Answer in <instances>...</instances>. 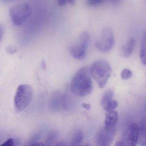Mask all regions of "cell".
<instances>
[{
    "instance_id": "9c48e42d",
    "label": "cell",
    "mask_w": 146,
    "mask_h": 146,
    "mask_svg": "<svg viewBox=\"0 0 146 146\" xmlns=\"http://www.w3.org/2000/svg\"><path fill=\"white\" fill-rule=\"evenodd\" d=\"M66 94L57 90L52 93L48 101V108L53 111H58L64 109Z\"/></svg>"
},
{
    "instance_id": "f546056e",
    "label": "cell",
    "mask_w": 146,
    "mask_h": 146,
    "mask_svg": "<svg viewBox=\"0 0 146 146\" xmlns=\"http://www.w3.org/2000/svg\"><path fill=\"white\" fill-rule=\"evenodd\" d=\"M144 146H146V144H145V145H144Z\"/></svg>"
},
{
    "instance_id": "ffe728a7",
    "label": "cell",
    "mask_w": 146,
    "mask_h": 146,
    "mask_svg": "<svg viewBox=\"0 0 146 146\" xmlns=\"http://www.w3.org/2000/svg\"><path fill=\"white\" fill-rule=\"evenodd\" d=\"M105 0H87V3L90 7H97L103 4Z\"/></svg>"
},
{
    "instance_id": "8fae6325",
    "label": "cell",
    "mask_w": 146,
    "mask_h": 146,
    "mask_svg": "<svg viewBox=\"0 0 146 146\" xmlns=\"http://www.w3.org/2000/svg\"><path fill=\"white\" fill-rule=\"evenodd\" d=\"M118 120V114L116 111H109L106 113L105 125L107 127H115Z\"/></svg>"
},
{
    "instance_id": "d6986e66",
    "label": "cell",
    "mask_w": 146,
    "mask_h": 146,
    "mask_svg": "<svg viewBox=\"0 0 146 146\" xmlns=\"http://www.w3.org/2000/svg\"><path fill=\"white\" fill-rule=\"evenodd\" d=\"M120 76L123 80H127L132 77V73L129 69H124L121 72Z\"/></svg>"
},
{
    "instance_id": "5bb4252c",
    "label": "cell",
    "mask_w": 146,
    "mask_h": 146,
    "mask_svg": "<svg viewBox=\"0 0 146 146\" xmlns=\"http://www.w3.org/2000/svg\"><path fill=\"white\" fill-rule=\"evenodd\" d=\"M83 139V134L81 130H78L73 134L72 137L70 145L76 146L81 145Z\"/></svg>"
},
{
    "instance_id": "ba28073f",
    "label": "cell",
    "mask_w": 146,
    "mask_h": 146,
    "mask_svg": "<svg viewBox=\"0 0 146 146\" xmlns=\"http://www.w3.org/2000/svg\"><path fill=\"white\" fill-rule=\"evenodd\" d=\"M139 133V125L135 123L131 124L125 132L122 141L125 146H136L138 143Z\"/></svg>"
},
{
    "instance_id": "5b68a950",
    "label": "cell",
    "mask_w": 146,
    "mask_h": 146,
    "mask_svg": "<svg viewBox=\"0 0 146 146\" xmlns=\"http://www.w3.org/2000/svg\"><path fill=\"white\" fill-rule=\"evenodd\" d=\"M31 13V8L29 4L22 3L12 7L9 10L12 23L15 26L22 25Z\"/></svg>"
},
{
    "instance_id": "f1b7e54d",
    "label": "cell",
    "mask_w": 146,
    "mask_h": 146,
    "mask_svg": "<svg viewBox=\"0 0 146 146\" xmlns=\"http://www.w3.org/2000/svg\"><path fill=\"white\" fill-rule=\"evenodd\" d=\"M110 1L111 2H112V3H117L118 2L120 1V0H110Z\"/></svg>"
},
{
    "instance_id": "484cf974",
    "label": "cell",
    "mask_w": 146,
    "mask_h": 146,
    "mask_svg": "<svg viewBox=\"0 0 146 146\" xmlns=\"http://www.w3.org/2000/svg\"><path fill=\"white\" fill-rule=\"evenodd\" d=\"M67 2H69L72 5H74L75 4L76 0H67Z\"/></svg>"
},
{
    "instance_id": "52a82bcc",
    "label": "cell",
    "mask_w": 146,
    "mask_h": 146,
    "mask_svg": "<svg viewBox=\"0 0 146 146\" xmlns=\"http://www.w3.org/2000/svg\"><path fill=\"white\" fill-rule=\"evenodd\" d=\"M115 134V127H107L105 125L99 131L96 136V145L99 146H110L114 140Z\"/></svg>"
},
{
    "instance_id": "7402d4cb",
    "label": "cell",
    "mask_w": 146,
    "mask_h": 146,
    "mask_svg": "<svg viewBox=\"0 0 146 146\" xmlns=\"http://www.w3.org/2000/svg\"><path fill=\"white\" fill-rule=\"evenodd\" d=\"M7 52L9 54H13L17 51V48L13 46H9L6 48Z\"/></svg>"
},
{
    "instance_id": "d4e9b609",
    "label": "cell",
    "mask_w": 146,
    "mask_h": 146,
    "mask_svg": "<svg viewBox=\"0 0 146 146\" xmlns=\"http://www.w3.org/2000/svg\"><path fill=\"white\" fill-rule=\"evenodd\" d=\"M56 145V146H66L67 144H66V143L65 142L60 141Z\"/></svg>"
},
{
    "instance_id": "30bf717a",
    "label": "cell",
    "mask_w": 146,
    "mask_h": 146,
    "mask_svg": "<svg viewBox=\"0 0 146 146\" xmlns=\"http://www.w3.org/2000/svg\"><path fill=\"white\" fill-rule=\"evenodd\" d=\"M135 41L133 37L130 38L126 43L122 46L120 49L121 56L125 58H129L132 54L135 49Z\"/></svg>"
},
{
    "instance_id": "603a6c76",
    "label": "cell",
    "mask_w": 146,
    "mask_h": 146,
    "mask_svg": "<svg viewBox=\"0 0 146 146\" xmlns=\"http://www.w3.org/2000/svg\"><path fill=\"white\" fill-rule=\"evenodd\" d=\"M67 2V0H58V4L60 6H64Z\"/></svg>"
},
{
    "instance_id": "6da1fadb",
    "label": "cell",
    "mask_w": 146,
    "mask_h": 146,
    "mask_svg": "<svg viewBox=\"0 0 146 146\" xmlns=\"http://www.w3.org/2000/svg\"><path fill=\"white\" fill-rule=\"evenodd\" d=\"M91 72L88 67L81 68L73 77L71 90L77 96L84 97L91 94L93 86L91 79Z\"/></svg>"
},
{
    "instance_id": "e0dca14e",
    "label": "cell",
    "mask_w": 146,
    "mask_h": 146,
    "mask_svg": "<svg viewBox=\"0 0 146 146\" xmlns=\"http://www.w3.org/2000/svg\"><path fill=\"white\" fill-rule=\"evenodd\" d=\"M118 103L117 101L114 100H111L108 102L103 107V109L106 112L114 110L117 107Z\"/></svg>"
},
{
    "instance_id": "3957f363",
    "label": "cell",
    "mask_w": 146,
    "mask_h": 146,
    "mask_svg": "<svg viewBox=\"0 0 146 146\" xmlns=\"http://www.w3.org/2000/svg\"><path fill=\"white\" fill-rule=\"evenodd\" d=\"M33 94L32 88L28 84H21L18 87L14 97V106L17 112L22 111L27 107Z\"/></svg>"
},
{
    "instance_id": "7a4b0ae2",
    "label": "cell",
    "mask_w": 146,
    "mask_h": 146,
    "mask_svg": "<svg viewBox=\"0 0 146 146\" xmlns=\"http://www.w3.org/2000/svg\"><path fill=\"white\" fill-rule=\"evenodd\" d=\"M90 71L91 75L101 88L105 86L112 72L110 64L104 60L94 62L91 65Z\"/></svg>"
},
{
    "instance_id": "4316f807",
    "label": "cell",
    "mask_w": 146,
    "mask_h": 146,
    "mask_svg": "<svg viewBox=\"0 0 146 146\" xmlns=\"http://www.w3.org/2000/svg\"><path fill=\"white\" fill-rule=\"evenodd\" d=\"M115 145H116V146H125L124 144L123 143L122 141L118 142L116 143Z\"/></svg>"
},
{
    "instance_id": "83f0119b",
    "label": "cell",
    "mask_w": 146,
    "mask_h": 146,
    "mask_svg": "<svg viewBox=\"0 0 146 146\" xmlns=\"http://www.w3.org/2000/svg\"><path fill=\"white\" fill-rule=\"evenodd\" d=\"M1 1L5 3H9V2H12L15 0H1Z\"/></svg>"
},
{
    "instance_id": "277c9868",
    "label": "cell",
    "mask_w": 146,
    "mask_h": 146,
    "mask_svg": "<svg viewBox=\"0 0 146 146\" xmlns=\"http://www.w3.org/2000/svg\"><path fill=\"white\" fill-rule=\"evenodd\" d=\"M90 40V35L88 31L82 32L76 42L70 46V52L72 56L76 59H82L87 53Z\"/></svg>"
},
{
    "instance_id": "ac0fdd59",
    "label": "cell",
    "mask_w": 146,
    "mask_h": 146,
    "mask_svg": "<svg viewBox=\"0 0 146 146\" xmlns=\"http://www.w3.org/2000/svg\"><path fill=\"white\" fill-rule=\"evenodd\" d=\"M41 136V134L40 132L36 133L31 137L28 142V145L29 146H35L36 144L38 143L39 139Z\"/></svg>"
},
{
    "instance_id": "8992f818",
    "label": "cell",
    "mask_w": 146,
    "mask_h": 146,
    "mask_svg": "<svg viewBox=\"0 0 146 146\" xmlns=\"http://www.w3.org/2000/svg\"><path fill=\"white\" fill-rule=\"evenodd\" d=\"M114 33L110 27L103 28L100 36L95 43L96 48L99 52L107 53L111 51L114 45Z\"/></svg>"
},
{
    "instance_id": "2e32d148",
    "label": "cell",
    "mask_w": 146,
    "mask_h": 146,
    "mask_svg": "<svg viewBox=\"0 0 146 146\" xmlns=\"http://www.w3.org/2000/svg\"><path fill=\"white\" fill-rule=\"evenodd\" d=\"M113 96V91L111 90H108L105 92L101 100V105L102 107L112 100Z\"/></svg>"
},
{
    "instance_id": "9a60e30c",
    "label": "cell",
    "mask_w": 146,
    "mask_h": 146,
    "mask_svg": "<svg viewBox=\"0 0 146 146\" xmlns=\"http://www.w3.org/2000/svg\"><path fill=\"white\" fill-rule=\"evenodd\" d=\"M59 137V133L57 131H52L48 133L46 140V146H51Z\"/></svg>"
},
{
    "instance_id": "4fadbf2b",
    "label": "cell",
    "mask_w": 146,
    "mask_h": 146,
    "mask_svg": "<svg viewBox=\"0 0 146 146\" xmlns=\"http://www.w3.org/2000/svg\"><path fill=\"white\" fill-rule=\"evenodd\" d=\"M140 57L141 61L143 65L146 66V31L142 38L140 48Z\"/></svg>"
},
{
    "instance_id": "44dd1931",
    "label": "cell",
    "mask_w": 146,
    "mask_h": 146,
    "mask_svg": "<svg viewBox=\"0 0 146 146\" xmlns=\"http://www.w3.org/2000/svg\"><path fill=\"white\" fill-rule=\"evenodd\" d=\"M18 142H19L17 140H15L13 138H9L5 141L4 142L1 146H13L17 145Z\"/></svg>"
},
{
    "instance_id": "7c38bea8",
    "label": "cell",
    "mask_w": 146,
    "mask_h": 146,
    "mask_svg": "<svg viewBox=\"0 0 146 146\" xmlns=\"http://www.w3.org/2000/svg\"><path fill=\"white\" fill-rule=\"evenodd\" d=\"M138 143L141 146H144L146 143V119L143 120L139 126Z\"/></svg>"
},
{
    "instance_id": "cb8c5ba5",
    "label": "cell",
    "mask_w": 146,
    "mask_h": 146,
    "mask_svg": "<svg viewBox=\"0 0 146 146\" xmlns=\"http://www.w3.org/2000/svg\"><path fill=\"white\" fill-rule=\"evenodd\" d=\"M82 106L84 108L86 109V110H89L90 108V104H87V103H83L82 104Z\"/></svg>"
}]
</instances>
